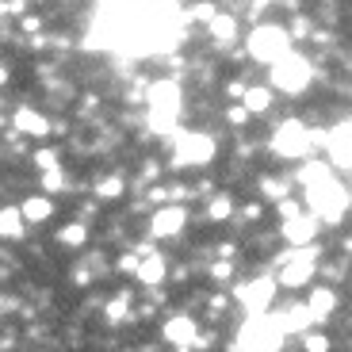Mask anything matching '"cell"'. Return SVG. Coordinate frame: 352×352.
<instances>
[{"mask_svg":"<svg viewBox=\"0 0 352 352\" xmlns=\"http://www.w3.org/2000/svg\"><path fill=\"white\" fill-rule=\"evenodd\" d=\"M180 111H184V92H180L176 80H153V85L146 88V115H150V131L173 134Z\"/></svg>","mask_w":352,"mask_h":352,"instance_id":"1","label":"cell"},{"mask_svg":"<svg viewBox=\"0 0 352 352\" xmlns=\"http://www.w3.org/2000/svg\"><path fill=\"white\" fill-rule=\"evenodd\" d=\"M283 326H280V314H249L245 326L238 329V341L234 349H245V352H280L283 349Z\"/></svg>","mask_w":352,"mask_h":352,"instance_id":"2","label":"cell"},{"mask_svg":"<svg viewBox=\"0 0 352 352\" xmlns=\"http://www.w3.org/2000/svg\"><path fill=\"white\" fill-rule=\"evenodd\" d=\"M219 146L207 131H173V165L176 168H203L211 165Z\"/></svg>","mask_w":352,"mask_h":352,"instance_id":"3","label":"cell"},{"mask_svg":"<svg viewBox=\"0 0 352 352\" xmlns=\"http://www.w3.org/2000/svg\"><path fill=\"white\" fill-rule=\"evenodd\" d=\"M268 85L276 92H287V96H302L310 85H314V65L302 58V54H283L280 62H272V73H268Z\"/></svg>","mask_w":352,"mask_h":352,"instance_id":"4","label":"cell"},{"mask_svg":"<svg viewBox=\"0 0 352 352\" xmlns=\"http://www.w3.org/2000/svg\"><path fill=\"white\" fill-rule=\"evenodd\" d=\"M291 31L287 27H280V23H261V27H253L249 31V38H245V50H249V58H256V62H264V65H272V62H280L283 54H291Z\"/></svg>","mask_w":352,"mask_h":352,"instance_id":"5","label":"cell"},{"mask_svg":"<svg viewBox=\"0 0 352 352\" xmlns=\"http://www.w3.org/2000/svg\"><path fill=\"white\" fill-rule=\"evenodd\" d=\"M314 150V131L299 119H287V123L276 126L272 134V153L276 157H287V161H302L307 153Z\"/></svg>","mask_w":352,"mask_h":352,"instance_id":"6","label":"cell"},{"mask_svg":"<svg viewBox=\"0 0 352 352\" xmlns=\"http://www.w3.org/2000/svg\"><path fill=\"white\" fill-rule=\"evenodd\" d=\"M276 291H280L276 276H256V280H245V283H238V287H234V299L241 302V310H245V314H264V310H272Z\"/></svg>","mask_w":352,"mask_h":352,"instance_id":"7","label":"cell"},{"mask_svg":"<svg viewBox=\"0 0 352 352\" xmlns=\"http://www.w3.org/2000/svg\"><path fill=\"white\" fill-rule=\"evenodd\" d=\"M184 226H188V207H180V203H168V207L153 211V219H150L153 238H176Z\"/></svg>","mask_w":352,"mask_h":352,"instance_id":"8","label":"cell"},{"mask_svg":"<svg viewBox=\"0 0 352 352\" xmlns=\"http://www.w3.org/2000/svg\"><path fill=\"white\" fill-rule=\"evenodd\" d=\"M161 333H165V341L173 344V349L188 352V349H195V341H199V322L188 318V314H176V318H168V322H165Z\"/></svg>","mask_w":352,"mask_h":352,"instance_id":"9","label":"cell"},{"mask_svg":"<svg viewBox=\"0 0 352 352\" xmlns=\"http://www.w3.org/2000/svg\"><path fill=\"white\" fill-rule=\"evenodd\" d=\"M12 131L23 134V138H46V134H50V119H46L43 111H35V107H16Z\"/></svg>","mask_w":352,"mask_h":352,"instance_id":"10","label":"cell"},{"mask_svg":"<svg viewBox=\"0 0 352 352\" xmlns=\"http://www.w3.org/2000/svg\"><path fill=\"white\" fill-rule=\"evenodd\" d=\"M283 238H287V245H314L318 238V219L314 214H291V219H283Z\"/></svg>","mask_w":352,"mask_h":352,"instance_id":"11","label":"cell"},{"mask_svg":"<svg viewBox=\"0 0 352 352\" xmlns=\"http://www.w3.org/2000/svg\"><path fill=\"white\" fill-rule=\"evenodd\" d=\"M326 150L337 165L352 168V123H341L333 131H326Z\"/></svg>","mask_w":352,"mask_h":352,"instance_id":"12","label":"cell"},{"mask_svg":"<svg viewBox=\"0 0 352 352\" xmlns=\"http://www.w3.org/2000/svg\"><path fill=\"white\" fill-rule=\"evenodd\" d=\"M168 264L161 253H153V249H142L138 253V268H134V276H138V283H146V287H157L161 280H165Z\"/></svg>","mask_w":352,"mask_h":352,"instance_id":"13","label":"cell"},{"mask_svg":"<svg viewBox=\"0 0 352 352\" xmlns=\"http://www.w3.org/2000/svg\"><path fill=\"white\" fill-rule=\"evenodd\" d=\"M307 310H310V318H314V326L329 322L333 310H337V291L333 287H314L310 291V299H307Z\"/></svg>","mask_w":352,"mask_h":352,"instance_id":"14","label":"cell"},{"mask_svg":"<svg viewBox=\"0 0 352 352\" xmlns=\"http://www.w3.org/2000/svg\"><path fill=\"white\" fill-rule=\"evenodd\" d=\"M19 214H23L27 226H43V222L54 219V199H50L46 192H43V195H27L23 207H19Z\"/></svg>","mask_w":352,"mask_h":352,"instance_id":"15","label":"cell"},{"mask_svg":"<svg viewBox=\"0 0 352 352\" xmlns=\"http://www.w3.org/2000/svg\"><path fill=\"white\" fill-rule=\"evenodd\" d=\"M272 100H276L272 85H245V92H241V107H245L249 115H264L272 107Z\"/></svg>","mask_w":352,"mask_h":352,"instance_id":"16","label":"cell"},{"mask_svg":"<svg viewBox=\"0 0 352 352\" xmlns=\"http://www.w3.org/2000/svg\"><path fill=\"white\" fill-rule=\"evenodd\" d=\"M207 27H211V38H214L219 46H234V43H238V35H241V31H238V19L230 16V12H214V16L207 19Z\"/></svg>","mask_w":352,"mask_h":352,"instance_id":"17","label":"cell"},{"mask_svg":"<svg viewBox=\"0 0 352 352\" xmlns=\"http://www.w3.org/2000/svg\"><path fill=\"white\" fill-rule=\"evenodd\" d=\"M280 326H283V333H307L310 326H314V318H310V310H307V302H295V307H287L280 314Z\"/></svg>","mask_w":352,"mask_h":352,"instance_id":"18","label":"cell"},{"mask_svg":"<svg viewBox=\"0 0 352 352\" xmlns=\"http://www.w3.org/2000/svg\"><path fill=\"white\" fill-rule=\"evenodd\" d=\"M27 234V222L19 207H0V241H19Z\"/></svg>","mask_w":352,"mask_h":352,"instance_id":"19","label":"cell"},{"mask_svg":"<svg viewBox=\"0 0 352 352\" xmlns=\"http://www.w3.org/2000/svg\"><path fill=\"white\" fill-rule=\"evenodd\" d=\"M92 192H96V199L111 203V199H119V195L126 192V180H123V176H100Z\"/></svg>","mask_w":352,"mask_h":352,"instance_id":"20","label":"cell"},{"mask_svg":"<svg viewBox=\"0 0 352 352\" xmlns=\"http://www.w3.org/2000/svg\"><path fill=\"white\" fill-rule=\"evenodd\" d=\"M104 318L111 322V326H119V322L134 318V314H131V291H123V295H115V299L104 307Z\"/></svg>","mask_w":352,"mask_h":352,"instance_id":"21","label":"cell"},{"mask_svg":"<svg viewBox=\"0 0 352 352\" xmlns=\"http://www.w3.org/2000/svg\"><path fill=\"white\" fill-rule=\"evenodd\" d=\"M230 214H234V195H211V207H207V219L211 222H226Z\"/></svg>","mask_w":352,"mask_h":352,"instance_id":"22","label":"cell"},{"mask_svg":"<svg viewBox=\"0 0 352 352\" xmlns=\"http://www.w3.org/2000/svg\"><path fill=\"white\" fill-rule=\"evenodd\" d=\"M58 241H62V245H73V249L85 245V241H88V226H85V222H69V226L58 230Z\"/></svg>","mask_w":352,"mask_h":352,"instance_id":"23","label":"cell"},{"mask_svg":"<svg viewBox=\"0 0 352 352\" xmlns=\"http://www.w3.org/2000/svg\"><path fill=\"white\" fill-rule=\"evenodd\" d=\"M261 192L268 195L272 203H280V199H287L291 184H287V180H280V176H264V180H261Z\"/></svg>","mask_w":352,"mask_h":352,"instance_id":"24","label":"cell"},{"mask_svg":"<svg viewBox=\"0 0 352 352\" xmlns=\"http://www.w3.org/2000/svg\"><path fill=\"white\" fill-rule=\"evenodd\" d=\"M65 184H69V180H65L62 165H58V168H43V192H46V195H54V192H62Z\"/></svg>","mask_w":352,"mask_h":352,"instance_id":"25","label":"cell"},{"mask_svg":"<svg viewBox=\"0 0 352 352\" xmlns=\"http://www.w3.org/2000/svg\"><path fill=\"white\" fill-rule=\"evenodd\" d=\"M302 344H307V352H329V337L326 333H302Z\"/></svg>","mask_w":352,"mask_h":352,"instance_id":"26","label":"cell"},{"mask_svg":"<svg viewBox=\"0 0 352 352\" xmlns=\"http://www.w3.org/2000/svg\"><path fill=\"white\" fill-rule=\"evenodd\" d=\"M35 165H38V173H43V168H58V153H54V150H38L35 153Z\"/></svg>","mask_w":352,"mask_h":352,"instance_id":"27","label":"cell"},{"mask_svg":"<svg viewBox=\"0 0 352 352\" xmlns=\"http://www.w3.org/2000/svg\"><path fill=\"white\" fill-rule=\"evenodd\" d=\"M188 12H192V19H199V23H207V19H211L214 12H219V8H214V4H207V0H203V4H195V8H188Z\"/></svg>","mask_w":352,"mask_h":352,"instance_id":"28","label":"cell"},{"mask_svg":"<svg viewBox=\"0 0 352 352\" xmlns=\"http://www.w3.org/2000/svg\"><path fill=\"white\" fill-rule=\"evenodd\" d=\"M226 119H230V123H245V119H249V111H245V107H241V104H234V107H230V111H226Z\"/></svg>","mask_w":352,"mask_h":352,"instance_id":"29","label":"cell"},{"mask_svg":"<svg viewBox=\"0 0 352 352\" xmlns=\"http://www.w3.org/2000/svg\"><path fill=\"white\" fill-rule=\"evenodd\" d=\"M222 276H230V261H222V264H214V280H222Z\"/></svg>","mask_w":352,"mask_h":352,"instance_id":"30","label":"cell"},{"mask_svg":"<svg viewBox=\"0 0 352 352\" xmlns=\"http://www.w3.org/2000/svg\"><path fill=\"white\" fill-rule=\"evenodd\" d=\"M4 80H8V65L0 62V85H4Z\"/></svg>","mask_w":352,"mask_h":352,"instance_id":"31","label":"cell"},{"mask_svg":"<svg viewBox=\"0 0 352 352\" xmlns=\"http://www.w3.org/2000/svg\"><path fill=\"white\" fill-rule=\"evenodd\" d=\"M234 352H245V349H234Z\"/></svg>","mask_w":352,"mask_h":352,"instance_id":"32","label":"cell"}]
</instances>
